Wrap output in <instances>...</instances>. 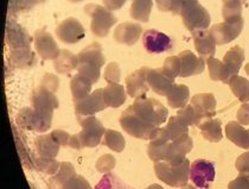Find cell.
<instances>
[{"label":"cell","instance_id":"1","mask_svg":"<svg viewBox=\"0 0 249 189\" xmlns=\"http://www.w3.org/2000/svg\"><path fill=\"white\" fill-rule=\"evenodd\" d=\"M6 37L7 44L13 49V61L20 67L30 66V64L32 66L35 62V56L32 51H30V42L32 38L29 36L28 32L17 24L12 23V28L7 26Z\"/></svg>","mask_w":249,"mask_h":189},{"label":"cell","instance_id":"2","mask_svg":"<svg viewBox=\"0 0 249 189\" xmlns=\"http://www.w3.org/2000/svg\"><path fill=\"white\" fill-rule=\"evenodd\" d=\"M78 74L96 83L100 79V69L105 64V57L101 45L91 43L78 54Z\"/></svg>","mask_w":249,"mask_h":189},{"label":"cell","instance_id":"3","mask_svg":"<svg viewBox=\"0 0 249 189\" xmlns=\"http://www.w3.org/2000/svg\"><path fill=\"white\" fill-rule=\"evenodd\" d=\"M31 104L32 109L36 111V113L42 119L43 126L47 132L51 126L53 111L59 106V101L57 96L55 95V92L40 83L32 93Z\"/></svg>","mask_w":249,"mask_h":189},{"label":"cell","instance_id":"4","mask_svg":"<svg viewBox=\"0 0 249 189\" xmlns=\"http://www.w3.org/2000/svg\"><path fill=\"white\" fill-rule=\"evenodd\" d=\"M190 161L185 159L179 166H171L167 162H154V172L159 180L170 187H184L190 180Z\"/></svg>","mask_w":249,"mask_h":189},{"label":"cell","instance_id":"5","mask_svg":"<svg viewBox=\"0 0 249 189\" xmlns=\"http://www.w3.org/2000/svg\"><path fill=\"white\" fill-rule=\"evenodd\" d=\"M129 107L135 114L139 115L145 121L157 126L164 124L167 119V114H169L166 107H164L160 102L154 99H135L134 104Z\"/></svg>","mask_w":249,"mask_h":189},{"label":"cell","instance_id":"6","mask_svg":"<svg viewBox=\"0 0 249 189\" xmlns=\"http://www.w3.org/2000/svg\"><path fill=\"white\" fill-rule=\"evenodd\" d=\"M82 131L77 133L78 142L81 148H94L101 143L105 136L106 129L101 121L96 119L94 115H76Z\"/></svg>","mask_w":249,"mask_h":189},{"label":"cell","instance_id":"7","mask_svg":"<svg viewBox=\"0 0 249 189\" xmlns=\"http://www.w3.org/2000/svg\"><path fill=\"white\" fill-rule=\"evenodd\" d=\"M120 125L129 136L145 140H150L153 132L159 128V126L147 123L139 115L135 114L131 107L124 110L121 114Z\"/></svg>","mask_w":249,"mask_h":189},{"label":"cell","instance_id":"8","mask_svg":"<svg viewBox=\"0 0 249 189\" xmlns=\"http://www.w3.org/2000/svg\"><path fill=\"white\" fill-rule=\"evenodd\" d=\"M85 12L91 17L90 29L93 34L97 37L107 36L109 32L110 26L115 23L114 16L107 10L99 5H87L85 7Z\"/></svg>","mask_w":249,"mask_h":189},{"label":"cell","instance_id":"9","mask_svg":"<svg viewBox=\"0 0 249 189\" xmlns=\"http://www.w3.org/2000/svg\"><path fill=\"white\" fill-rule=\"evenodd\" d=\"M215 166L207 159H196L190 164V180L199 189H209L215 181Z\"/></svg>","mask_w":249,"mask_h":189},{"label":"cell","instance_id":"10","mask_svg":"<svg viewBox=\"0 0 249 189\" xmlns=\"http://www.w3.org/2000/svg\"><path fill=\"white\" fill-rule=\"evenodd\" d=\"M194 148V142L188 133L171 140L167 145L166 157L164 162H167L171 166H179L185 161V156Z\"/></svg>","mask_w":249,"mask_h":189},{"label":"cell","instance_id":"11","mask_svg":"<svg viewBox=\"0 0 249 189\" xmlns=\"http://www.w3.org/2000/svg\"><path fill=\"white\" fill-rule=\"evenodd\" d=\"M142 45L150 54H163L173 48V39L164 32L150 29L142 34Z\"/></svg>","mask_w":249,"mask_h":189},{"label":"cell","instance_id":"12","mask_svg":"<svg viewBox=\"0 0 249 189\" xmlns=\"http://www.w3.org/2000/svg\"><path fill=\"white\" fill-rule=\"evenodd\" d=\"M75 104V112L76 115H94L95 113L104 111L106 105L104 99V90H97L89 94L88 96L82 100H76Z\"/></svg>","mask_w":249,"mask_h":189},{"label":"cell","instance_id":"13","mask_svg":"<svg viewBox=\"0 0 249 189\" xmlns=\"http://www.w3.org/2000/svg\"><path fill=\"white\" fill-rule=\"evenodd\" d=\"M56 35L62 42L68 44H74L85 38L86 31L82 24L75 19V18H68L63 20L56 29Z\"/></svg>","mask_w":249,"mask_h":189},{"label":"cell","instance_id":"14","mask_svg":"<svg viewBox=\"0 0 249 189\" xmlns=\"http://www.w3.org/2000/svg\"><path fill=\"white\" fill-rule=\"evenodd\" d=\"M35 45L37 53L44 60H53L58 57L61 50L57 47V43L53 38L49 32L45 30H37L35 34Z\"/></svg>","mask_w":249,"mask_h":189},{"label":"cell","instance_id":"15","mask_svg":"<svg viewBox=\"0 0 249 189\" xmlns=\"http://www.w3.org/2000/svg\"><path fill=\"white\" fill-rule=\"evenodd\" d=\"M17 124L19 128L28 130V131H36L39 133L45 132L44 126H43V121L40 117L36 113V111L30 107H25L19 111L17 114Z\"/></svg>","mask_w":249,"mask_h":189},{"label":"cell","instance_id":"16","mask_svg":"<svg viewBox=\"0 0 249 189\" xmlns=\"http://www.w3.org/2000/svg\"><path fill=\"white\" fill-rule=\"evenodd\" d=\"M227 138L236 147L249 150V130H245L239 121H230L226 126Z\"/></svg>","mask_w":249,"mask_h":189},{"label":"cell","instance_id":"17","mask_svg":"<svg viewBox=\"0 0 249 189\" xmlns=\"http://www.w3.org/2000/svg\"><path fill=\"white\" fill-rule=\"evenodd\" d=\"M35 147L40 157L55 158L57 156L61 145L50 134H40L35 139Z\"/></svg>","mask_w":249,"mask_h":189},{"label":"cell","instance_id":"18","mask_svg":"<svg viewBox=\"0 0 249 189\" xmlns=\"http://www.w3.org/2000/svg\"><path fill=\"white\" fill-rule=\"evenodd\" d=\"M75 175H76V172H75L74 166L69 162H63V163H61L58 171L49 180V188L64 189V185H66L67 181H69Z\"/></svg>","mask_w":249,"mask_h":189},{"label":"cell","instance_id":"19","mask_svg":"<svg viewBox=\"0 0 249 189\" xmlns=\"http://www.w3.org/2000/svg\"><path fill=\"white\" fill-rule=\"evenodd\" d=\"M198 128L201 130L202 136L211 143H217L223 138L221 120L208 118V119L203 120L202 123L199 124Z\"/></svg>","mask_w":249,"mask_h":189},{"label":"cell","instance_id":"20","mask_svg":"<svg viewBox=\"0 0 249 189\" xmlns=\"http://www.w3.org/2000/svg\"><path fill=\"white\" fill-rule=\"evenodd\" d=\"M142 72H144V69L134 73L127 79V92L132 98H144L146 92H147L145 75H142Z\"/></svg>","mask_w":249,"mask_h":189},{"label":"cell","instance_id":"21","mask_svg":"<svg viewBox=\"0 0 249 189\" xmlns=\"http://www.w3.org/2000/svg\"><path fill=\"white\" fill-rule=\"evenodd\" d=\"M192 106L198 110L204 117L213 118L215 115L216 100L213 94H197L192 99Z\"/></svg>","mask_w":249,"mask_h":189},{"label":"cell","instance_id":"22","mask_svg":"<svg viewBox=\"0 0 249 189\" xmlns=\"http://www.w3.org/2000/svg\"><path fill=\"white\" fill-rule=\"evenodd\" d=\"M91 85H93V82L89 81L87 77L80 74L75 75L71 79V82H70V90H71L74 101L87 98L90 94Z\"/></svg>","mask_w":249,"mask_h":189},{"label":"cell","instance_id":"23","mask_svg":"<svg viewBox=\"0 0 249 189\" xmlns=\"http://www.w3.org/2000/svg\"><path fill=\"white\" fill-rule=\"evenodd\" d=\"M104 99L107 107H116L121 106L124 102L126 95H124V88L116 83H109L107 87L104 88Z\"/></svg>","mask_w":249,"mask_h":189},{"label":"cell","instance_id":"24","mask_svg":"<svg viewBox=\"0 0 249 189\" xmlns=\"http://www.w3.org/2000/svg\"><path fill=\"white\" fill-rule=\"evenodd\" d=\"M78 67V56L68 50H61V54L55 60V69L57 73L66 74Z\"/></svg>","mask_w":249,"mask_h":189},{"label":"cell","instance_id":"25","mask_svg":"<svg viewBox=\"0 0 249 189\" xmlns=\"http://www.w3.org/2000/svg\"><path fill=\"white\" fill-rule=\"evenodd\" d=\"M189 100V90L184 86L172 88L167 94V101L172 109H183Z\"/></svg>","mask_w":249,"mask_h":189},{"label":"cell","instance_id":"26","mask_svg":"<svg viewBox=\"0 0 249 189\" xmlns=\"http://www.w3.org/2000/svg\"><path fill=\"white\" fill-rule=\"evenodd\" d=\"M148 83L152 90L158 93L159 95H167L170 93V85L172 83L171 79H166L163 75H158V70L148 75Z\"/></svg>","mask_w":249,"mask_h":189},{"label":"cell","instance_id":"27","mask_svg":"<svg viewBox=\"0 0 249 189\" xmlns=\"http://www.w3.org/2000/svg\"><path fill=\"white\" fill-rule=\"evenodd\" d=\"M104 144L115 152H123L124 149V138L115 130H107L104 136Z\"/></svg>","mask_w":249,"mask_h":189},{"label":"cell","instance_id":"28","mask_svg":"<svg viewBox=\"0 0 249 189\" xmlns=\"http://www.w3.org/2000/svg\"><path fill=\"white\" fill-rule=\"evenodd\" d=\"M166 131L169 132L171 139H176L178 137L183 136V134L189 133V125L184 121L182 118H179L178 115L172 117L169 119V123L165 126Z\"/></svg>","mask_w":249,"mask_h":189},{"label":"cell","instance_id":"29","mask_svg":"<svg viewBox=\"0 0 249 189\" xmlns=\"http://www.w3.org/2000/svg\"><path fill=\"white\" fill-rule=\"evenodd\" d=\"M226 63H227V73L228 76L230 75H236L239 72V68L243 61V51L239 47H235V49L229 51L226 55Z\"/></svg>","mask_w":249,"mask_h":189},{"label":"cell","instance_id":"30","mask_svg":"<svg viewBox=\"0 0 249 189\" xmlns=\"http://www.w3.org/2000/svg\"><path fill=\"white\" fill-rule=\"evenodd\" d=\"M94 189H133L113 172H107Z\"/></svg>","mask_w":249,"mask_h":189},{"label":"cell","instance_id":"31","mask_svg":"<svg viewBox=\"0 0 249 189\" xmlns=\"http://www.w3.org/2000/svg\"><path fill=\"white\" fill-rule=\"evenodd\" d=\"M232 92L236 95V98L243 102L249 101V82L245 79H235L230 83Z\"/></svg>","mask_w":249,"mask_h":189},{"label":"cell","instance_id":"32","mask_svg":"<svg viewBox=\"0 0 249 189\" xmlns=\"http://www.w3.org/2000/svg\"><path fill=\"white\" fill-rule=\"evenodd\" d=\"M37 169L48 175H55L58 171L61 163L56 161L55 158L50 157H39L36 159Z\"/></svg>","mask_w":249,"mask_h":189},{"label":"cell","instance_id":"33","mask_svg":"<svg viewBox=\"0 0 249 189\" xmlns=\"http://www.w3.org/2000/svg\"><path fill=\"white\" fill-rule=\"evenodd\" d=\"M115 167V158L112 155L101 156L96 162V169L101 172H110Z\"/></svg>","mask_w":249,"mask_h":189},{"label":"cell","instance_id":"34","mask_svg":"<svg viewBox=\"0 0 249 189\" xmlns=\"http://www.w3.org/2000/svg\"><path fill=\"white\" fill-rule=\"evenodd\" d=\"M64 189H91L88 181L81 175H75L64 185Z\"/></svg>","mask_w":249,"mask_h":189},{"label":"cell","instance_id":"35","mask_svg":"<svg viewBox=\"0 0 249 189\" xmlns=\"http://www.w3.org/2000/svg\"><path fill=\"white\" fill-rule=\"evenodd\" d=\"M228 189H249V172L241 171L236 179L230 181Z\"/></svg>","mask_w":249,"mask_h":189},{"label":"cell","instance_id":"36","mask_svg":"<svg viewBox=\"0 0 249 189\" xmlns=\"http://www.w3.org/2000/svg\"><path fill=\"white\" fill-rule=\"evenodd\" d=\"M207 39V36L204 35H196V45H197V49L201 54H211L213 55V51H215V48H213V40L209 43L205 42Z\"/></svg>","mask_w":249,"mask_h":189},{"label":"cell","instance_id":"37","mask_svg":"<svg viewBox=\"0 0 249 189\" xmlns=\"http://www.w3.org/2000/svg\"><path fill=\"white\" fill-rule=\"evenodd\" d=\"M51 136L58 143L61 147H66V145H69V140L70 137L69 133L66 131H62V130H55V131L51 132Z\"/></svg>","mask_w":249,"mask_h":189},{"label":"cell","instance_id":"38","mask_svg":"<svg viewBox=\"0 0 249 189\" xmlns=\"http://www.w3.org/2000/svg\"><path fill=\"white\" fill-rule=\"evenodd\" d=\"M235 167L239 171H246L249 172V151L248 152L242 153L240 157H237L236 163H235Z\"/></svg>","mask_w":249,"mask_h":189},{"label":"cell","instance_id":"39","mask_svg":"<svg viewBox=\"0 0 249 189\" xmlns=\"http://www.w3.org/2000/svg\"><path fill=\"white\" fill-rule=\"evenodd\" d=\"M106 80L108 81V82L113 83V81H118L119 80V68H118V64L115 63H110L109 66L107 67V69H106Z\"/></svg>","mask_w":249,"mask_h":189},{"label":"cell","instance_id":"40","mask_svg":"<svg viewBox=\"0 0 249 189\" xmlns=\"http://www.w3.org/2000/svg\"><path fill=\"white\" fill-rule=\"evenodd\" d=\"M237 120L241 125H249V104H243L237 112Z\"/></svg>","mask_w":249,"mask_h":189},{"label":"cell","instance_id":"41","mask_svg":"<svg viewBox=\"0 0 249 189\" xmlns=\"http://www.w3.org/2000/svg\"><path fill=\"white\" fill-rule=\"evenodd\" d=\"M146 189H164V188L159 185H151V186H148Z\"/></svg>","mask_w":249,"mask_h":189},{"label":"cell","instance_id":"42","mask_svg":"<svg viewBox=\"0 0 249 189\" xmlns=\"http://www.w3.org/2000/svg\"><path fill=\"white\" fill-rule=\"evenodd\" d=\"M182 189H197V188L194 187V186H191V185H186V186H184V187H182Z\"/></svg>","mask_w":249,"mask_h":189},{"label":"cell","instance_id":"43","mask_svg":"<svg viewBox=\"0 0 249 189\" xmlns=\"http://www.w3.org/2000/svg\"><path fill=\"white\" fill-rule=\"evenodd\" d=\"M71 1H82V0H71Z\"/></svg>","mask_w":249,"mask_h":189}]
</instances>
